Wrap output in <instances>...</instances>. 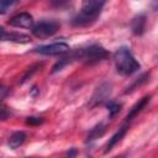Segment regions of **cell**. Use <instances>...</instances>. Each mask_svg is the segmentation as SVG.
<instances>
[{
	"label": "cell",
	"mask_w": 158,
	"mask_h": 158,
	"mask_svg": "<svg viewBox=\"0 0 158 158\" xmlns=\"http://www.w3.org/2000/svg\"><path fill=\"white\" fill-rule=\"evenodd\" d=\"M105 1L101 0H86L81 4V11L72 19V25L77 27L88 26L93 23L101 12Z\"/></svg>",
	"instance_id": "cell-1"
},
{
	"label": "cell",
	"mask_w": 158,
	"mask_h": 158,
	"mask_svg": "<svg viewBox=\"0 0 158 158\" xmlns=\"http://www.w3.org/2000/svg\"><path fill=\"white\" fill-rule=\"evenodd\" d=\"M114 62L117 73L125 77L132 75L141 68V64L136 60V58L127 47H120L114 53Z\"/></svg>",
	"instance_id": "cell-2"
},
{
	"label": "cell",
	"mask_w": 158,
	"mask_h": 158,
	"mask_svg": "<svg viewBox=\"0 0 158 158\" xmlns=\"http://www.w3.org/2000/svg\"><path fill=\"white\" fill-rule=\"evenodd\" d=\"M72 56L74 59H80L88 64H94V63H98V62L107 58L109 52L100 44H91L86 48L78 49Z\"/></svg>",
	"instance_id": "cell-3"
},
{
	"label": "cell",
	"mask_w": 158,
	"mask_h": 158,
	"mask_svg": "<svg viewBox=\"0 0 158 158\" xmlns=\"http://www.w3.org/2000/svg\"><path fill=\"white\" fill-rule=\"evenodd\" d=\"M60 27V23L57 20H42L32 26V33L37 38H47L53 36Z\"/></svg>",
	"instance_id": "cell-4"
},
{
	"label": "cell",
	"mask_w": 158,
	"mask_h": 158,
	"mask_svg": "<svg viewBox=\"0 0 158 158\" xmlns=\"http://www.w3.org/2000/svg\"><path fill=\"white\" fill-rule=\"evenodd\" d=\"M111 93H112V85H111V83L104 81L102 84H100L95 89V91H94V94H93V96L90 99L89 106L90 107H94V106L102 105V104L107 102L109 99H110V96H111Z\"/></svg>",
	"instance_id": "cell-5"
},
{
	"label": "cell",
	"mask_w": 158,
	"mask_h": 158,
	"mask_svg": "<svg viewBox=\"0 0 158 158\" xmlns=\"http://www.w3.org/2000/svg\"><path fill=\"white\" fill-rule=\"evenodd\" d=\"M69 49H70L69 44H67L65 42H56V43L36 47L33 49V52L44 54V56H58V54H64V53L69 52Z\"/></svg>",
	"instance_id": "cell-6"
},
{
	"label": "cell",
	"mask_w": 158,
	"mask_h": 158,
	"mask_svg": "<svg viewBox=\"0 0 158 158\" xmlns=\"http://www.w3.org/2000/svg\"><path fill=\"white\" fill-rule=\"evenodd\" d=\"M9 25L20 28H32L35 23H33V17L28 12H20L9 20Z\"/></svg>",
	"instance_id": "cell-7"
},
{
	"label": "cell",
	"mask_w": 158,
	"mask_h": 158,
	"mask_svg": "<svg viewBox=\"0 0 158 158\" xmlns=\"http://www.w3.org/2000/svg\"><path fill=\"white\" fill-rule=\"evenodd\" d=\"M127 130H128V126L127 125H122L112 136H111V138L109 139V142L106 143V147H105V153H107V152H110L123 137H125V135L127 133Z\"/></svg>",
	"instance_id": "cell-8"
},
{
	"label": "cell",
	"mask_w": 158,
	"mask_h": 158,
	"mask_svg": "<svg viewBox=\"0 0 158 158\" xmlns=\"http://www.w3.org/2000/svg\"><path fill=\"white\" fill-rule=\"evenodd\" d=\"M151 98H152L151 95H146V96H143L142 99H139V100L131 107L130 112L127 114V117H126L127 121H131L132 118H135V117H136V116H137V115H138V114H139V112L148 105V102L151 101Z\"/></svg>",
	"instance_id": "cell-9"
},
{
	"label": "cell",
	"mask_w": 158,
	"mask_h": 158,
	"mask_svg": "<svg viewBox=\"0 0 158 158\" xmlns=\"http://www.w3.org/2000/svg\"><path fill=\"white\" fill-rule=\"evenodd\" d=\"M131 28L135 35H142L146 30V16L141 14L133 17V20L131 21Z\"/></svg>",
	"instance_id": "cell-10"
},
{
	"label": "cell",
	"mask_w": 158,
	"mask_h": 158,
	"mask_svg": "<svg viewBox=\"0 0 158 158\" xmlns=\"http://www.w3.org/2000/svg\"><path fill=\"white\" fill-rule=\"evenodd\" d=\"M1 41H12V42H17V43H28L31 41V38L27 35L23 33H17V32H6L2 35Z\"/></svg>",
	"instance_id": "cell-11"
},
{
	"label": "cell",
	"mask_w": 158,
	"mask_h": 158,
	"mask_svg": "<svg viewBox=\"0 0 158 158\" xmlns=\"http://www.w3.org/2000/svg\"><path fill=\"white\" fill-rule=\"evenodd\" d=\"M26 133L23 131H16L14 132L10 138H9V147L11 149H16L17 147H20L25 141H26Z\"/></svg>",
	"instance_id": "cell-12"
},
{
	"label": "cell",
	"mask_w": 158,
	"mask_h": 158,
	"mask_svg": "<svg viewBox=\"0 0 158 158\" xmlns=\"http://www.w3.org/2000/svg\"><path fill=\"white\" fill-rule=\"evenodd\" d=\"M105 132V126L102 123H98L95 127H93L86 137V142H93L96 138H99L100 136H102V133Z\"/></svg>",
	"instance_id": "cell-13"
},
{
	"label": "cell",
	"mask_w": 158,
	"mask_h": 158,
	"mask_svg": "<svg viewBox=\"0 0 158 158\" xmlns=\"http://www.w3.org/2000/svg\"><path fill=\"white\" fill-rule=\"evenodd\" d=\"M149 73H144V74H142L130 88H127V90H125V94H128V93H131L132 90H135L137 86H141V85H143V84H146L148 80H149Z\"/></svg>",
	"instance_id": "cell-14"
},
{
	"label": "cell",
	"mask_w": 158,
	"mask_h": 158,
	"mask_svg": "<svg viewBox=\"0 0 158 158\" xmlns=\"http://www.w3.org/2000/svg\"><path fill=\"white\" fill-rule=\"evenodd\" d=\"M106 107L109 110V117H114L116 114H118V111L121 110V104H117L115 101H109L106 104Z\"/></svg>",
	"instance_id": "cell-15"
},
{
	"label": "cell",
	"mask_w": 158,
	"mask_h": 158,
	"mask_svg": "<svg viewBox=\"0 0 158 158\" xmlns=\"http://www.w3.org/2000/svg\"><path fill=\"white\" fill-rule=\"evenodd\" d=\"M15 4V1H9V0H0V15H4L9 11V9Z\"/></svg>",
	"instance_id": "cell-16"
},
{
	"label": "cell",
	"mask_w": 158,
	"mask_h": 158,
	"mask_svg": "<svg viewBox=\"0 0 158 158\" xmlns=\"http://www.w3.org/2000/svg\"><path fill=\"white\" fill-rule=\"evenodd\" d=\"M41 67V64H35V65H32V67H30L28 69H27V72H26V74L23 75V78H22V80H21V83H23V81H26L28 78H31L32 77V74L33 73H36L37 70H38V68Z\"/></svg>",
	"instance_id": "cell-17"
},
{
	"label": "cell",
	"mask_w": 158,
	"mask_h": 158,
	"mask_svg": "<svg viewBox=\"0 0 158 158\" xmlns=\"http://www.w3.org/2000/svg\"><path fill=\"white\" fill-rule=\"evenodd\" d=\"M42 122H43V118H42V117H37V116H30V117L26 118V123L32 125V126L40 125V123H42Z\"/></svg>",
	"instance_id": "cell-18"
},
{
	"label": "cell",
	"mask_w": 158,
	"mask_h": 158,
	"mask_svg": "<svg viewBox=\"0 0 158 158\" xmlns=\"http://www.w3.org/2000/svg\"><path fill=\"white\" fill-rule=\"evenodd\" d=\"M10 116H11V112L9 111V109L5 107V106H1V107H0V120L4 121V120H6V118H9Z\"/></svg>",
	"instance_id": "cell-19"
},
{
	"label": "cell",
	"mask_w": 158,
	"mask_h": 158,
	"mask_svg": "<svg viewBox=\"0 0 158 158\" xmlns=\"http://www.w3.org/2000/svg\"><path fill=\"white\" fill-rule=\"evenodd\" d=\"M77 154H78V151H77V148H70L67 153H65V156H64V158H75L77 157Z\"/></svg>",
	"instance_id": "cell-20"
},
{
	"label": "cell",
	"mask_w": 158,
	"mask_h": 158,
	"mask_svg": "<svg viewBox=\"0 0 158 158\" xmlns=\"http://www.w3.org/2000/svg\"><path fill=\"white\" fill-rule=\"evenodd\" d=\"M7 91H9V90H7V88H6V86L0 85V101H1L6 95H7Z\"/></svg>",
	"instance_id": "cell-21"
},
{
	"label": "cell",
	"mask_w": 158,
	"mask_h": 158,
	"mask_svg": "<svg viewBox=\"0 0 158 158\" xmlns=\"http://www.w3.org/2000/svg\"><path fill=\"white\" fill-rule=\"evenodd\" d=\"M5 33V30H4V27L2 26H0V41H1V37H2V35Z\"/></svg>",
	"instance_id": "cell-22"
},
{
	"label": "cell",
	"mask_w": 158,
	"mask_h": 158,
	"mask_svg": "<svg viewBox=\"0 0 158 158\" xmlns=\"http://www.w3.org/2000/svg\"><path fill=\"white\" fill-rule=\"evenodd\" d=\"M37 91H38V89H37L36 86H33V88H32V90H31V95H35Z\"/></svg>",
	"instance_id": "cell-23"
}]
</instances>
